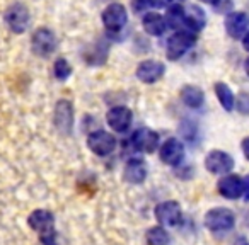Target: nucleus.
Masks as SVG:
<instances>
[{
  "label": "nucleus",
  "mask_w": 249,
  "mask_h": 245,
  "mask_svg": "<svg viewBox=\"0 0 249 245\" xmlns=\"http://www.w3.org/2000/svg\"><path fill=\"white\" fill-rule=\"evenodd\" d=\"M123 177H124V180L130 184H142L147 177L145 160L139 159V157H133V159L126 160L124 169H123Z\"/></svg>",
  "instance_id": "obj_16"
},
{
  "label": "nucleus",
  "mask_w": 249,
  "mask_h": 245,
  "mask_svg": "<svg viewBox=\"0 0 249 245\" xmlns=\"http://www.w3.org/2000/svg\"><path fill=\"white\" fill-rule=\"evenodd\" d=\"M103 24L107 31L120 33L124 26L128 24V11L123 4H109L101 14Z\"/></svg>",
  "instance_id": "obj_3"
},
{
  "label": "nucleus",
  "mask_w": 249,
  "mask_h": 245,
  "mask_svg": "<svg viewBox=\"0 0 249 245\" xmlns=\"http://www.w3.org/2000/svg\"><path fill=\"white\" fill-rule=\"evenodd\" d=\"M116 138L111 133L104 131V130H97V131L89 133L87 136V147L92 153L99 157H107L116 150Z\"/></svg>",
  "instance_id": "obj_4"
},
{
  "label": "nucleus",
  "mask_w": 249,
  "mask_h": 245,
  "mask_svg": "<svg viewBox=\"0 0 249 245\" xmlns=\"http://www.w3.org/2000/svg\"><path fill=\"white\" fill-rule=\"evenodd\" d=\"M145 242H147V245H169L171 237L166 231V228L159 225V227H152L147 230Z\"/></svg>",
  "instance_id": "obj_23"
},
{
  "label": "nucleus",
  "mask_w": 249,
  "mask_h": 245,
  "mask_svg": "<svg viewBox=\"0 0 249 245\" xmlns=\"http://www.w3.org/2000/svg\"><path fill=\"white\" fill-rule=\"evenodd\" d=\"M53 123L55 128L62 135H72L73 130V106L70 100L62 99L56 102L55 111H53Z\"/></svg>",
  "instance_id": "obj_5"
},
{
  "label": "nucleus",
  "mask_w": 249,
  "mask_h": 245,
  "mask_svg": "<svg viewBox=\"0 0 249 245\" xmlns=\"http://www.w3.org/2000/svg\"><path fill=\"white\" fill-rule=\"evenodd\" d=\"M242 186H244V193H242V197H244L246 201H249V176H246L244 179H242Z\"/></svg>",
  "instance_id": "obj_27"
},
{
  "label": "nucleus",
  "mask_w": 249,
  "mask_h": 245,
  "mask_svg": "<svg viewBox=\"0 0 249 245\" xmlns=\"http://www.w3.org/2000/svg\"><path fill=\"white\" fill-rule=\"evenodd\" d=\"M53 75L58 80H67L70 75H72V66L67 62L65 58H58L53 65Z\"/></svg>",
  "instance_id": "obj_24"
},
{
  "label": "nucleus",
  "mask_w": 249,
  "mask_h": 245,
  "mask_svg": "<svg viewBox=\"0 0 249 245\" xmlns=\"http://www.w3.org/2000/svg\"><path fill=\"white\" fill-rule=\"evenodd\" d=\"M159 159L166 165L178 167L184 160V145L178 138H167L159 148Z\"/></svg>",
  "instance_id": "obj_11"
},
{
  "label": "nucleus",
  "mask_w": 249,
  "mask_h": 245,
  "mask_svg": "<svg viewBox=\"0 0 249 245\" xmlns=\"http://www.w3.org/2000/svg\"><path fill=\"white\" fill-rule=\"evenodd\" d=\"M196 43V36L191 31H176L166 45V55L171 62H176L183 55H186Z\"/></svg>",
  "instance_id": "obj_1"
},
{
  "label": "nucleus",
  "mask_w": 249,
  "mask_h": 245,
  "mask_svg": "<svg viewBox=\"0 0 249 245\" xmlns=\"http://www.w3.org/2000/svg\"><path fill=\"white\" fill-rule=\"evenodd\" d=\"M142 28L143 31L147 33L149 36H162L164 33L167 31V22H166V17H162L160 14L154 11H147L143 12V17H142Z\"/></svg>",
  "instance_id": "obj_18"
},
{
  "label": "nucleus",
  "mask_w": 249,
  "mask_h": 245,
  "mask_svg": "<svg viewBox=\"0 0 249 245\" xmlns=\"http://www.w3.org/2000/svg\"><path fill=\"white\" fill-rule=\"evenodd\" d=\"M218 193L224 196L225 199H239L244 193V186H242V179L234 174H227L218 180Z\"/></svg>",
  "instance_id": "obj_17"
},
{
  "label": "nucleus",
  "mask_w": 249,
  "mask_h": 245,
  "mask_svg": "<svg viewBox=\"0 0 249 245\" xmlns=\"http://www.w3.org/2000/svg\"><path fill=\"white\" fill-rule=\"evenodd\" d=\"M181 100L184 102V106L191 107V109H200L205 102V94L200 87L196 85H184L181 89Z\"/></svg>",
  "instance_id": "obj_20"
},
{
  "label": "nucleus",
  "mask_w": 249,
  "mask_h": 245,
  "mask_svg": "<svg viewBox=\"0 0 249 245\" xmlns=\"http://www.w3.org/2000/svg\"><path fill=\"white\" fill-rule=\"evenodd\" d=\"M234 245H249V240L246 237H239V238H235Z\"/></svg>",
  "instance_id": "obj_29"
},
{
  "label": "nucleus",
  "mask_w": 249,
  "mask_h": 245,
  "mask_svg": "<svg viewBox=\"0 0 249 245\" xmlns=\"http://www.w3.org/2000/svg\"><path fill=\"white\" fill-rule=\"evenodd\" d=\"M201 2H203V4H208V5H217L220 0H201Z\"/></svg>",
  "instance_id": "obj_31"
},
{
  "label": "nucleus",
  "mask_w": 249,
  "mask_h": 245,
  "mask_svg": "<svg viewBox=\"0 0 249 245\" xmlns=\"http://www.w3.org/2000/svg\"><path fill=\"white\" fill-rule=\"evenodd\" d=\"M225 31L234 39L246 36L249 33V16L246 12H229L225 17Z\"/></svg>",
  "instance_id": "obj_14"
},
{
  "label": "nucleus",
  "mask_w": 249,
  "mask_h": 245,
  "mask_svg": "<svg viewBox=\"0 0 249 245\" xmlns=\"http://www.w3.org/2000/svg\"><path fill=\"white\" fill-rule=\"evenodd\" d=\"M235 106H237L239 113L249 116V94L248 92H241V94H239L237 100H235Z\"/></svg>",
  "instance_id": "obj_25"
},
{
  "label": "nucleus",
  "mask_w": 249,
  "mask_h": 245,
  "mask_svg": "<svg viewBox=\"0 0 249 245\" xmlns=\"http://www.w3.org/2000/svg\"><path fill=\"white\" fill-rule=\"evenodd\" d=\"M29 11L26 5L22 4H12L11 7L5 11V22H7L9 29L16 34H21L28 29L29 26Z\"/></svg>",
  "instance_id": "obj_8"
},
{
  "label": "nucleus",
  "mask_w": 249,
  "mask_h": 245,
  "mask_svg": "<svg viewBox=\"0 0 249 245\" xmlns=\"http://www.w3.org/2000/svg\"><path fill=\"white\" fill-rule=\"evenodd\" d=\"M174 0H149V5L156 9H166V7H171L173 5Z\"/></svg>",
  "instance_id": "obj_26"
},
{
  "label": "nucleus",
  "mask_w": 249,
  "mask_h": 245,
  "mask_svg": "<svg viewBox=\"0 0 249 245\" xmlns=\"http://www.w3.org/2000/svg\"><path fill=\"white\" fill-rule=\"evenodd\" d=\"M244 68H246V73H248V75H249V58L244 62Z\"/></svg>",
  "instance_id": "obj_32"
},
{
  "label": "nucleus",
  "mask_w": 249,
  "mask_h": 245,
  "mask_svg": "<svg viewBox=\"0 0 249 245\" xmlns=\"http://www.w3.org/2000/svg\"><path fill=\"white\" fill-rule=\"evenodd\" d=\"M28 225L39 235L55 231V216L48 210H35L28 216Z\"/></svg>",
  "instance_id": "obj_15"
},
{
  "label": "nucleus",
  "mask_w": 249,
  "mask_h": 245,
  "mask_svg": "<svg viewBox=\"0 0 249 245\" xmlns=\"http://www.w3.org/2000/svg\"><path fill=\"white\" fill-rule=\"evenodd\" d=\"M242 46H244L246 51H249V33L242 38Z\"/></svg>",
  "instance_id": "obj_30"
},
{
  "label": "nucleus",
  "mask_w": 249,
  "mask_h": 245,
  "mask_svg": "<svg viewBox=\"0 0 249 245\" xmlns=\"http://www.w3.org/2000/svg\"><path fill=\"white\" fill-rule=\"evenodd\" d=\"M132 147L137 152L154 153L159 147V135L150 128H139L130 138Z\"/></svg>",
  "instance_id": "obj_12"
},
{
  "label": "nucleus",
  "mask_w": 249,
  "mask_h": 245,
  "mask_svg": "<svg viewBox=\"0 0 249 245\" xmlns=\"http://www.w3.org/2000/svg\"><path fill=\"white\" fill-rule=\"evenodd\" d=\"M205 167L208 172L215 174V176H227L234 169V159L222 150H212L205 157Z\"/></svg>",
  "instance_id": "obj_9"
},
{
  "label": "nucleus",
  "mask_w": 249,
  "mask_h": 245,
  "mask_svg": "<svg viewBox=\"0 0 249 245\" xmlns=\"http://www.w3.org/2000/svg\"><path fill=\"white\" fill-rule=\"evenodd\" d=\"M137 79L143 83H156L166 73V66L164 63L157 62V60H143L137 66Z\"/></svg>",
  "instance_id": "obj_13"
},
{
  "label": "nucleus",
  "mask_w": 249,
  "mask_h": 245,
  "mask_svg": "<svg viewBox=\"0 0 249 245\" xmlns=\"http://www.w3.org/2000/svg\"><path fill=\"white\" fill-rule=\"evenodd\" d=\"M241 148H242V153H244V157L249 160V136H248V138H244V140H242V143H241Z\"/></svg>",
  "instance_id": "obj_28"
},
{
  "label": "nucleus",
  "mask_w": 249,
  "mask_h": 245,
  "mask_svg": "<svg viewBox=\"0 0 249 245\" xmlns=\"http://www.w3.org/2000/svg\"><path fill=\"white\" fill-rule=\"evenodd\" d=\"M55 34H53L50 29L46 28H39L35 31L31 38V48L33 53L36 56H41V58H48L53 51H55Z\"/></svg>",
  "instance_id": "obj_7"
},
{
  "label": "nucleus",
  "mask_w": 249,
  "mask_h": 245,
  "mask_svg": "<svg viewBox=\"0 0 249 245\" xmlns=\"http://www.w3.org/2000/svg\"><path fill=\"white\" fill-rule=\"evenodd\" d=\"M205 24H207V16H205L203 9L195 4L184 9V26L188 28V31L198 33L205 28Z\"/></svg>",
  "instance_id": "obj_19"
},
{
  "label": "nucleus",
  "mask_w": 249,
  "mask_h": 245,
  "mask_svg": "<svg viewBox=\"0 0 249 245\" xmlns=\"http://www.w3.org/2000/svg\"><path fill=\"white\" fill-rule=\"evenodd\" d=\"M215 94H217V99L220 102V106L224 107L227 113L234 111L235 107V97H234V92L231 90V87L224 82H217L215 83Z\"/></svg>",
  "instance_id": "obj_21"
},
{
  "label": "nucleus",
  "mask_w": 249,
  "mask_h": 245,
  "mask_svg": "<svg viewBox=\"0 0 249 245\" xmlns=\"http://www.w3.org/2000/svg\"><path fill=\"white\" fill-rule=\"evenodd\" d=\"M166 22L167 28L179 29L184 26V7L181 4H173L171 7H167L166 14Z\"/></svg>",
  "instance_id": "obj_22"
},
{
  "label": "nucleus",
  "mask_w": 249,
  "mask_h": 245,
  "mask_svg": "<svg viewBox=\"0 0 249 245\" xmlns=\"http://www.w3.org/2000/svg\"><path fill=\"white\" fill-rule=\"evenodd\" d=\"M154 214H156L160 227H178L183 221V210H181L179 203H176V201L159 203L156 206Z\"/></svg>",
  "instance_id": "obj_6"
},
{
  "label": "nucleus",
  "mask_w": 249,
  "mask_h": 245,
  "mask_svg": "<svg viewBox=\"0 0 249 245\" xmlns=\"http://www.w3.org/2000/svg\"><path fill=\"white\" fill-rule=\"evenodd\" d=\"M106 121L109 128L116 133H124L126 130L132 126L133 121V113L130 107L126 106H114L107 111L106 114Z\"/></svg>",
  "instance_id": "obj_10"
},
{
  "label": "nucleus",
  "mask_w": 249,
  "mask_h": 245,
  "mask_svg": "<svg viewBox=\"0 0 249 245\" xmlns=\"http://www.w3.org/2000/svg\"><path fill=\"white\" fill-rule=\"evenodd\" d=\"M235 225V214L229 208H213L205 214V227L210 231H229Z\"/></svg>",
  "instance_id": "obj_2"
}]
</instances>
